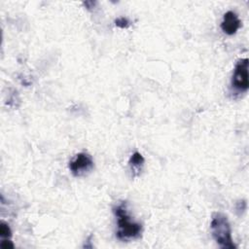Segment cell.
<instances>
[{"label":"cell","mask_w":249,"mask_h":249,"mask_svg":"<svg viewBox=\"0 0 249 249\" xmlns=\"http://www.w3.org/2000/svg\"><path fill=\"white\" fill-rule=\"evenodd\" d=\"M113 212L117 217L118 230L116 235L118 239L122 241H129L131 239H137L142 234V225L140 223L131 220L127 213L126 202L122 201L113 207Z\"/></svg>","instance_id":"6da1fadb"},{"label":"cell","mask_w":249,"mask_h":249,"mask_svg":"<svg viewBox=\"0 0 249 249\" xmlns=\"http://www.w3.org/2000/svg\"><path fill=\"white\" fill-rule=\"evenodd\" d=\"M211 232L217 244L224 249H236L231 238V229L228 217L222 212H213L210 223Z\"/></svg>","instance_id":"7a4b0ae2"},{"label":"cell","mask_w":249,"mask_h":249,"mask_svg":"<svg viewBox=\"0 0 249 249\" xmlns=\"http://www.w3.org/2000/svg\"><path fill=\"white\" fill-rule=\"evenodd\" d=\"M248 77V58H240L237 60L233 69L231 77V88L240 92L247 91L249 88Z\"/></svg>","instance_id":"3957f363"},{"label":"cell","mask_w":249,"mask_h":249,"mask_svg":"<svg viewBox=\"0 0 249 249\" xmlns=\"http://www.w3.org/2000/svg\"><path fill=\"white\" fill-rule=\"evenodd\" d=\"M93 168V160L88 153L82 152L75 156L69 162V169L73 176L80 177L89 173Z\"/></svg>","instance_id":"277c9868"},{"label":"cell","mask_w":249,"mask_h":249,"mask_svg":"<svg viewBox=\"0 0 249 249\" xmlns=\"http://www.w3.org/2000/svg\"><path fill=\"white\" fill-rule=\"evenodd\" d=\"M241 21L236 13L233 11H228L223 16V20L221 22V29L227 35H233L239 29Z\"/></svg>","instance_id":"5b68a950"},{"label":"cell","mask_w":249,"mask_h":249,"mask_svg":"<svg viewBox=\"0 0 249 249\" xmlns=\"http://www.w3.org/2000/svg\"><path fill=\"white\" fill-rule=\"evenodd\" d=\"M144 163H145L144 157L139 152H134L130 156L128 164L133 177H138L141 174V171L144 167Z\"/></svg>","instance_id":"8992f818"},{"label":"cell","mask_w":249,"mask_h":249,"mask_svg":"<svg viewBox=\"0 0 249 249\" xmlns=\"http://www.w3.org/2000/svg\"><path fill=\"white\" fill-rule=\"evenodd\" d=\"M0 235L5 238H9L12 236V231L10 227L3 222L0 224Z\"/></svg>","instance_id":"52a82bcc"},{"label":"cell","mask_w":249,"mask_h":249,"mask_svg":"<svg viewBox=\"0 0 249 249\" xmlns=\"http://www.w3.org/2000/svg\"><path fill=\"white\" fill-rule=\"evenodd\" d=\"M115 24L120 28H127L129 26V21L126 18L120 17L115 19Z\"/></svg>","instance_id":"ba28073f"},{"label":"cell","mask_w":249,"mask_h":249,"mask_svg":"<svg viewBox=\"0 0 249 249\" xmlns=\"http://www.w3.org/2000/svg\"><path fill=\"white\" fill-rule=\"evenodd\" d=\"M245 209H246V202H245V200H239L238 202H236V210L239 213H242Z\"/></svg>","instance_id":"9c48e42d"},{"label":"cell","mask_w":249,"mask_h":249,"mask_svg":"<svg viewBox=\"0 0 249 249\" xmlns=\"http://www.w3.org/2000/svg\"><path fill=\"white\" fill-rule=\"evenodd\" d=\"M0 246L3 248V249H8V248H14V244L11 240H2L1 241V244Z\"/></svg>","instance_id":"30bf717a"}]
</instances>
